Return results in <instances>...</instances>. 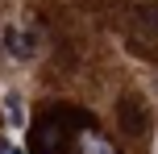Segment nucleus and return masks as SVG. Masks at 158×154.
<instances>
[{"label":"nucleus","instance_id":"nucleus-2","mask_svg":"<svg viewBox=\"0 0 158 154\" xmlns=\"http://www.w3.org/2000/svg\"><path fill=\"white\" fill-rule=\"evenodd\" d=\"M117 125L129 133V138L146 133V129H150V108H146V100L133 96V92H125V96L117 100Z\"/></svg>","mask_w":158,"mask_h":154},{"label":"nucleus","instance_id":"nucleus-1","mask_svg":"<svg viewBox=\"0 0 158 154\" xmlns=\"http://www.w3.org/2000/svg\"><path fill=\"white\" fill-rule=\"evenodd\" d=\"M92 125V113L79 104H46L29 125V154H83L79 133H87Z\"/></svg>","mask_w":158,"mask_h":154},{"label":"nucleus","instance_id":"nucleus-4","mask_svg":"<svg viewBox=\"0 0 158 154\" xmlns=\"http://www.w3.org/2000/svg\"><path fill=\"white\" fill-rule=\"evenodd\" d=\"M4 50H8L13 58H33L38 38H33L29 29H21V25H8V29H4Z\"/></svg>","mask_w":158,"mask_h":154},{"label":"nucleus","instance_id":"nucleus-3","mask_svg":"<svg viewBox=\"0 0 158 154\" xmlns=\"http://www.w3.org/2000/svg\"><path fill=\"white\" fill-rule=\"evenodd\" d=\"M129 21L146 38H158V0H133L129 4Z\"/></svg>","mask_w":158,"mask_h":154},{"label":"nucleus","instance_id":"nucleus-5","mask_svg":"<svg viewBox=\"0 0 158 154\" xmlns=\"http://www.w3.org/2000/svg\"><path fill=\"white\" fill-rule=\"evenodd\" d=\"M4 113H8V121H17V125L25 121V117H21V113H25V100L17 96V92H8V96H4Z\"/></svg>","mask_w":158,"mask_h":154}]
</instances>
